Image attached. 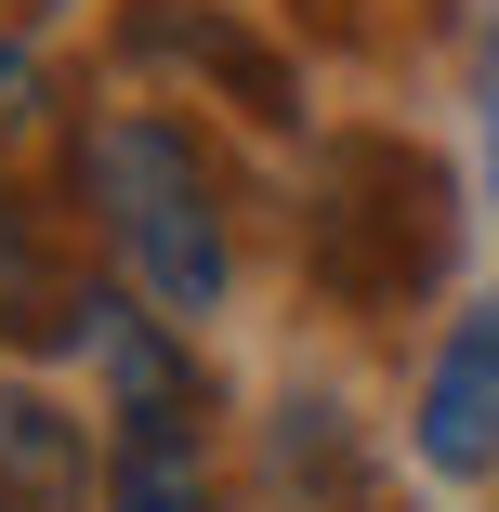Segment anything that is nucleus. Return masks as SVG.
Listing matches in <instances>:
<instances>
[{
	"instance_id": "3",
	"label": "nucleus",
	"mask_w": 499,
	"mask_h": 512,
	"mask_svg": "<svg viewBox=\"0 0 499 512\" xmlns=\"http://www.w3.org/2000/svg\"><path fill=\"white\" fill-rule=\"evenodd\" d=\"M145 66H184V79H211L237 119H263V132H303V79H289V53L276 40H250V27H224V14H184V0H145V14L119 27Z\"/></svg>"
},
{
	"instance_id": "6",
	"label": "nucleus",
	"mask_w": 499,
	"mask_h": 512,
	"mask_svg": "<svg viewBox=\"0 0 499 512\" xmlns=\"http://www.w3.org/2000/svg\"><path fill=\"white\" fill-rule=\"evenodd\" d=\"M79 499H92V447H79V421H66L40 381L0 368V512H79Z\"/></svg>"
},
{
	"instance_id": "10",
	"label": "nucleus",
	"mask_w": 499,
	"mask_h": 512,
	"mask_svg": "<svg viewBox=\"0 0 499 512\" xmlns=\"http://www.w3.org/2000/svg\"><path fill=\"white\" fill-rule=\"evenodd\" d=\"M0 14H40V0H0Z\"/></svg>"
},
{
	"instance_id": "2",
	"label": "nucleus",
	"mask_w": 499,
	"mask_h": 512,
	"mask_svg": "<svg viewBox=\"0 0 499 512\" xmlns=\"http://www.w3.org/2000/svg\"><path fill=\"white\" fill-rule=\"evenodd\" d=\"M79 197H92V224H106V250H119V276L158 302V316H211L224 302V276H237V237H224V184H211V158H197L158 106H119L106 132L79 145Z\"/></svg>"
},
{
	"instance_id": "9",
	"label": "nucleus",
	"mask_w": 499,
	"mask_h": 512,
	"mask_svg": "<svg viewBox=\"0 0 499 512\" xmlns=\"http://www.w3.org/2000/svg\"><path fill=\"white\" fill-rule=\"evenodd\" d=\"M486 171H499V27H486Z\"/></svg>"
},
{
	"instance_id": "5",
	"label": "nucleus",
	"mask_w": 499,
	"mask_h": 512,
	"mask_svg": "<svg viewBox=\"0 0 499 512\" xmlns=\"http://www.w3.org/2000/svg\"><path fill=\"white\" fill-rule=\"evenodd\" d=\"M92 512H224L211 421H106V473H92Z\"/></svg>"
},
{
	"instance_id": "7",
	"label": "nucleus",
	"mask_w": 499,
	"mask_h": 512,
	"mask_svg": "<svg viewBox=\"0 0 499 512\" xmlns=\"http://www.w3.org/2000/svg\"><path fill=\"white\" fill-rule=\"evenodd\" d=\"M92 302H66V276H53V250H40V224L0 197V342H40V329H79Z\"/></svg>"
},
{
	"instance_id": "4",
	"label": "nucleus",
	"mask_w": 499,
	"mask_h": 512,
	"mask_svg": "<svg viewBox=\"0 0 499 512\" xmlns=\"http://www.w3.org/2000/svg\"><path fill=\"white\" fill-rule=\"evenodd\" d=\"M408 434H421V460H434L447 486H486V473H499V302H473V316L434 342Z\"/></svg>"
},
{
	"instance_id": "8",
	"label": "nucleus",
	"mask_w": 499,
	"mask_h": 512,
	"mask_svg": "<svg viewBox=\"0 0 499 512\" xmlns=\"http://www.w3.org/2000/svg\"><path fill=\"white\" fill-rule=\"evenodd\" d=\"M27 119H40V66L0 40V132H27Z\"/></svg>"
},
{
	"instance_id": "1",
	"label": "nucleus",
	"mask_w": 499,
	"mask_h": 512,
	"mask_svg": "<svg viewBox=\"0 0 499 512\" xmlns=\"http://www.w3.org/2000/svg\"><path fill=\"white\" fill-rule=\"evenodd\" d=\"M460 263V184L408 132H329L303 158V276L342 316H408Z\"/></svg>"
}]
</instances>
